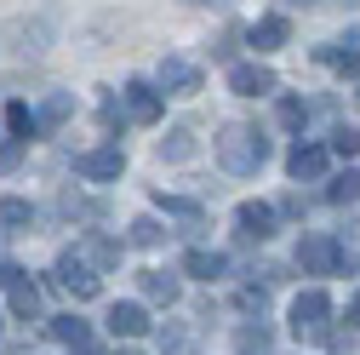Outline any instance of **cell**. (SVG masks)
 Returning <instances> with one entry per match:
<instances>
[{
	"instance_id": "30",
	"label": "cell",
	"mask_w": 360,
	"mask_h": 355,
	"mask_svg": "<svg viewBox=\"0 0 360 355\" xmlns=\"http://www.w3.org/2000/svg\"><path fill=\"white\" fill-rule=\"evenodd\" d=\"M189 6H229V0H189Z\"/></svg>"
},
{
	"instance_id": "3",
	"label": "cell",
	"mask_w": 360,
	"mask_h": 355,
	"mask_svg": "<svg viewBox=\"0 0 360 355\" xmlns=\"http://www.w3.org/2000/svg\"><path fill=\"white\" fill-rule=\"evenodd\" d=\"M338 263H343V247L332 235H303L297 241V270L303 275H332Z\"/></svg>"
},
{
	"instance_id": "15",
	"label": "cell",
	"mask_w": 360,
	"mask_h": 355,
	"mask_svg": "<svg viewBox=\"0 0 360 355\" xmlns=\"http://www.w3.org/2000/svg\"><path fill=\"white\" fill-rule=\"evenodd\" d=\"M223 270H229V258H223V252H206V247L184 252V275H195V281H217Z\"/></svg>"
},
{
	"instance_id": "17",
	"label": "cell",
	"mask_w": 360,
	"mask_h": 355,
	"mask_svg": "<svg viewBox=\"0 0 360 355\" xmlns=\"http://www.w3.org/2000/svg\"><path fill=\"white\" fill-rule=\"evenodd\" d=\"M86 263H98V270H115V263H120V241L115 235H86Z\"/></svg>"
},
{
	"instance_id": "33",
	"label": "cell",
	"mask_w": 360,
	"mask_h": 355,
	"mask_svg": "<svg viewBox=\"0 0 360 355\" xmlns=\"http://www.w3.org/2000/svg\"><path fill=\"white\" fill-rule=\"evenodd\" d=\"M354 104H360V86H354Z\"/></svg>"
},
{
	"instance_id": "13",
	"label": "cell",
	"mask_w": 360,
	"mask_h": 355,
	"mask_svg": "<svg viewBox=\"0 0 360 355\" xmlns=\"http://www.w3.org/2000/svg\"><path fill=\"white\" fill-rule=\"evenodd\" d=\"M286 40H292V23H286L281 12H269V18L252 23V46H257V52H275V46H286Z\"/></svg>"
},
{
	"instance_id": "18",
	"label": "cell",
	"mask_w": 360,
	"mask_h": 355,
	"mask_svg": "<svg viewBox=\"0 0 360 355\" xmlns=\"http://www.w3.org/2000/svg\"><path fill=\"white\" fill-rule=\"evenodd\" d=\"M6 132L18 144H29L34 132H40V115H29V104H6Z\"/></svg>"
},
{
	"instance_id": "24",
	"label": "cell",
	"mask_w": 360,
	"mask_h": 355,
	"mask_svg": "<svg viewBox=\"0 0 360 355\" xmlns=\"http://www.w3.org/2000/svg\"><path fill=\"white\" fill-rule=\"evenodd\" d=\"M160 241H166L160 218H138V224H131V247H160Z\"/></svg>"
},
{
	"instance_id": "19",
	"label": "cell",
	"mask_w": 360,
	"mask_h": 355,
	"mask_svg": "<svg viewBox=\"0 0 360 355\" xmlns=\"http://www.w3.org/2000/svg\"><path fill=\"white\" fill-rule=\"evenodd\" d=\"M189 155H195V132L189 126H172L160 138V161H189Z\"/></svg>"
},
{
	"instance_id": "4",
	"label": "cell",
	"mask_w": 360,
	"mask_h": 355,
	"mask_svg": "<svg viewBox=\"0 0 360 355\" xmlns=\"http://www.w3.org/2000/svg\"><path fill=\"white\" fill-rule=\"evenodd\" d=\"M58 281H63L80 304L103 292V281H98V270H92V263H86V252H63V258H58Z\"/></svg>"
},
{
	"instance_id": "23",
	"label": "cell",
	"mask_w": 360,
	"mask_h": 355,
	"mask_svg": "<svg viewBox=\"0 0 360 355\" xmlns=\"http://www.w3.org/2000/svg\"><path fill=\"white\" fill-rule=\"evenodd\" d=\"M0 224H12V230L34 224V206H29L23 195H6V201H0Z\"/></svg>"
},
{
	"instance_id": "25",
	"label": "cell",
	"mask_w": 360,
	"mask_h": 355,
	"mask_svg": "<svg viewBox=\"0 0 360 355\" xmlns=\"http://www.w3.org/2000/svg\"><path fill=\"white\" fill-rule=\"evenodd\" d=\"M275 115H281V126H286V132H297V126L309 120V104H303V98H281V109H275Z\"/></svg>"
},
{
	"instance_id": "9",
	"label": "cell",
	"mask_w": 360,
	"mask_h": 355,
	"mask_svg": "<svg viewBox=\"0 0 360 355\" xmlns=\"http://www.w3.org/2000/svg\"><path fill=\"white\" fill-rule=\"evenodd\" d=\"M160 86L177 92V98H189V92H200V69L184 63V58H160Z\"/></svg>"
},
{
	"instance_id": "5",
	"label": "cell",
	"mask_w": 360,
	"mask_h": 355,
	"mask_svg": "<svg viewBox=\"0 0 360 355\" xmlns=\"http://www.w3.org/2000/svg\"><path fill=\"white\" fill-rule=\"evenodd\" d=\"M75 172L86 178V184H115V178L126 172V155H120L115 144H103V149H86V155H75Z\"/></svg>"
},
{
	"instance_id": "1",
	"label": "cell",
	"mask_w": 360,
	"mask_h": 355,
	"mask_svg": "<svg viewBox=\"0 0 360 355\" xmlns=\"http://www.w3.org/2000/svg\"><path fill=\"white\" fill-rule=\"evenodd\" d=\"M217 161L229 166L235 178H246V172H257V166L269 161V138H263L257 126L235 120V126H223V132H217Z\"/></svg>"
},
{
	"instance_id": "6",
	"label": "cell",
	"mask_w": 360,
	"mask_h": 355,
	"mask_svg": "<svg viewBox=\"0 0 360 355\" xmlns=\"http://www.w3.org/2000/svg\"><path fill=\"white\" fill-rule=\"evenodd\" d=\"M0 287H6V304H12L18 321H34V316H40V287H34L23 270H12V263H6V270H0Z\"/></svg>"
},
{
	"instance_id": "26",
	"label": "cell",
	"mask_w": 360,
	"mask_h": 355,
	"mask_svg": "<svg viewBox=\"0 0 360 355\" xmlns=\"http://www.w3.org/2000/svg\"><path fill=\"white\" fill-rule=\"evenodd\" d=\"M332 149L354 161V155H360V132H354V126H338V132H332Z\"/></svg>"
},
{
	"instance_id": "14",
	"label": "cell",
	"mask_w": 360,
	"mask_h": 355,
	"mask_svg": "<svg viewBox=\"0 0 360 355\" xmlns=\"http://www.w3.org/2000/svg\"><path fill=\"white\" fill-rule=\"evenodd\" d=\"M109 332H115V338L149 332V309H143V304H115V309H109Z\"/></svg>"
},
{
	"instance_id": "34",
	"label": "cell",
	"mask_w": 360,
	"mask_h": 355,
	"mask_svg": "<svg viewBox=\"0 0 360 355\" xmlns=\"http://www.w3.org/2000/svg\"><path fill=\"white\" fill-rule=\"evenodd\" d=\"M0 270H6V263H0Z\"/></svg>"
},
{
	"instance_id": "28",
	"label": "cell",
	"mask_w": 360,
	"mask_h": 355,
	"mask_svg": "<svg viewBox=\"0 0 360 355\" xmlns=\"http://www.w3.org/2000/svg\"><path fill=\"white\" fill-rule=\"evenodd\" d=\"M240 349H246V355H252V349L263 355V349H269V327H246V332H240Z\"/></svg>"
},
{
	"instance_id": "32",
	"label": "cell",
	"mask_w": 360,
	"mask_h": 355,
	"mask_svg": "<svg viewBox=\"0 0 360 355\" xmlns=\"http://www.w3.org/2000/svg\"><path fill=\"white\" fill-rule=\"evenodd\" d=\"M115 355H138V349H115Z\"/></svg>"
},
{
	"instance_id": "16",
	"label": "cell",
	"mask_w": 360,
	"mask_h": 355,
	"mask_svg": "<svg viewBox=\"0 0 360 355\" xmlns=\"http://www.w3.org/2000/svg\"><path fill=\"white\" fill-rule=\"evenodd\" d=\"M177 292H184V281H177V275H166V270H143V298H155V304H177Z\"/></svg>"
},
{
	"instance_id": "12",
	"label": "cell",
	"mask_w": 360,
	"mask_h": 355,
	"mask_svg": "<svg viewBox=\"0 0 360 355\" xmlns=\"http://www.w3.org/2000/svg\"><path fill=\"white\" fill-rule=\"evenodd\" d=\"M286 172L297 178V184H303V178H321V172H326V149H321V144H292Z\"/></svg>"
},
{
	"instance_id": "2",
	"label": "cell",
	"mask_w": 360,
	"mask_h": 355,
	"mask_svg": "<svg viewBox=\"0 0 360 355\" xmlns=\"http://www.w3.org/2000/svg\"><path fill=\"white\" fill-rule=\"evenodd\" d=\"M332 298L321 292V287H309V292H297V304H292V332L297 338H326L332 327Z\"/></svg>"
},
{
	"instance_id": "27",
	"label": "cell",
	"mask_w": 360,
	"mask_h": 355,
	"mask_svg": "<svg viewBox=\"0 0 360 355\" xmlns=\"http://www.w3.org/2000/svg\"><path fill=\"white\" fill-rule=\"evenodd\" d=\"M160 212H172V218H200V201H177V195H160Z\"/></svg>"
},
{
	"instance_id": "29",
	"label": "cell",
	"mask_w": 360,
	"mask_h": 355,
	"mask_svg": "<svg viewBox=\"0 0 360 355\" xmlns=\"http://www.w3.org/2000/svg\"><path fill=\"white\" fill-rule=\"evenodd\" d=\"M349 321H354V327H360V292H354V298H349Z\"/></svg>"
},
{
	"instance_id": "31",
	"label": "cell",
	"mask_w": 360,
	"mask_h": 355,
	"mask_svg": "<svg viewBox=\"0 0 360 355\" xmlns=\"http://www.w3.org/2000/svg\"><path fill=\"white\" fill-rule=\"evenodd\" d=\"M297 6H321V0H297Z\"/></svg>"
},
{
	"instance_id": "8",
	"label": "cell",
	"mask_w": 360,
	"mask_h": 355,
	"mask_svg": "<svg viewBox=\"0 0 360 355\" xmlns=\"http://www.w3.org/2000/svg\"><path fill=\"white\" fill-rule=\"evenodd\" d=\"M314 58L332 63L338 75H360V29H354V35H343V40H332V46H321Z\"/></svg>"
},
{
	"instance_id": "22",
	"label": "cell",
	"mask_w": 360,
	"mask_h": 355,
	"mask_svg": "<svg viewBox=\"0 0 360 355\" xmlns=\"http://www.w3.org/2000/svg\"><path fill=\"white\" fill-rule=\"evenodd\" d=\"M69 115H75V98L69 92H52L46 104H40V126H63Z\"/></svg>"
},
{
	"instance_id": "10",
	"label": "cell",
	"mask_w": 360,
	"mask_h": 355,
	"mask_svg": "<svg viewBox=\"0 0 360 355\" xmlns=\"http://www.w3.org/2000/svg\"><path fill=\"white\" fill-rule=\"evenodd\" d=\"M126 115H131V120H143V126L160 120V92H155L149 80H131V86H126Z\"/></svg>"
},
{
	"instance_id": "21",
	"label": "cell",
	"mask_w": 360,
	"mask_h": 355,
	"mask_svg": "<svg viewBox=\"0 0 360 355\" xmlns=\"http://www.w3.org/2000/svg\"><path fill=\"white\" fill-rule=\"evenodd\" d=\"M326 201H338V206L360 201V172H354V166H349V172H338L332 184H326Z\"/></svg>"
},
{
	"instance_id": "7",
	"label": "cell",
	"mask_w": 360,
	"mask_h": 355,
	"mask_svg": "<svg viewBox=\"0 0 360 355\" xmlns=\"http://www.w3.org/2000/svg\"><path fill=\"white\" fill-rule=\"evenodd\" d=\"M229 92H240V98L275 92V69H263V63H235V69H229Z\"/></svg>"
},
{
	"instance_id": "11",
	"label": "cell",
	"mask_w": 360,
	"mask_h": 355,
	"mask_svg": "<svg viewBox=\"0 0 360 355\" xmlns=\"http://www.w3.org/2000/svg\"><path fill=\"white\" fill-rule=\"evenodd\" d=\"M240 235L246 241H269V235H275V206H269V201H246L240 206Z\"/></svg>"
},
{
	"instance_id": "20",
	"label": "cell",
	"mask_w": 360,
	"mask_h": 355,
	"mask_svg": "<svg viewBox=\"0 0 360 355\" xmlns=\"http://www.w3.org/2000/svg\"><path fill=\"white\" fill-rule=\"evenodd\" d=\"M52 338H58V344H75V349H86V344H92V327H86L80 316H58V321H52Z\"/></svg>"
}]
</instances>
